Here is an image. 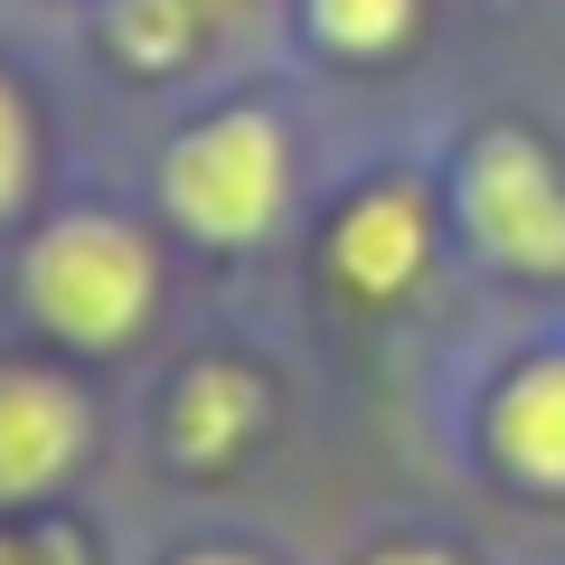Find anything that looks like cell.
I'll return each instance as SVG.
<instances>
[{"label": "cell", "mask_w": 565, "mask_h": 565, "mask_svg": "<svg viewBox=\"0 0 565 565\" xmlns=\"http://www.w3.org/2000/svg\"><path fill=\"white\" fill-rule=\"evenodd\" d=\"M20 302L66 349H132L161 302V264L122 217H57L20 255Z\"/></svg>", "instance_id": "1"}, {"label": "cell", "mask_w": 565, "mask_h": 565, "mask_svg": "<svg viewBox=\"0 0 565 565\" xmlns=\"http://www.w3.org/2000/svg\"><path fill=\"white\" fill-rule=\"evenodd\" d=\"M161 199L199 245H255V236H274L282 207H292V141H282V122L255 114V104L207 114V122H189V132L170 141Z\"/></svg>", "instance_id": "2"}, {"label": "cell", "mask_w": 565, "mask_h": 565, "mask_svg": "<svg viewBox=\"0 0 565 565\" xmlns=\"http://www.w3.org/2000/svg\"><path fill=\"white\" fill-rule=\"evenodd\" d=\"M462 226L509 274H565V180L527 132H481L462 151Z\"/></svg>", "instance_id": "3"}, {"label": "cell", "mask_w": 565, "mask_h": 565, "mask_svg": "<svg viewBox=\"0 0 565 565\" xmlns=\"http://www.w3.org/2000/svg\"><path fill=\"white\" fill-rule=\"evenodd\" d=\"M85 396L47 367H0V500H47L85 462Z\"/></svg>", "instance_id": "4"}, {"label": "cell", "mask_w": 565, "mask_h": 565, "mask_svg": "<svg viewBox=\"0 0 565 565\" xmlns=\"http://www.w3.org/2000/svg\"><path fill=\"white\" fill-rule=\"evenodd\" d=\"M424 255H434V226H424V199L415 189H359V199L340 207V226H330V282H340L349 302H367V311H386V302H405L424 282Z\"/></svg>", "instance_id": "5"}, {"label": "cell", "mask_w": 565, "mask_h": 565, "mask_svg": "<svg viewBox=\"0 0 565 565\" xmlns=\"http://www.w3.org/2000/svg\"><path fill=\"white\" fill-rule=\"evenodd\" d=\"M264 434V377L236 359H199L180 386H170L161 444L180 471H236V452Z\"/></svg>", "instance_id": "6"}, {"label": "cell", "mask_w": 565, "mask_h": 565, "mask_svg": "<svg viewBox=\"0 0 565 565\" xmlns=\"http://www.w3.org/2000/svg\"><path fill=\"white\" fill-rule=\"evenodd\" d=\"M490 462H500L509 481L565 500V349L556 359H527L519 377L490 396Z\"/></svg>", "instance_id": "7"}, {"label": "cell", "mask_w": 565, "mask_h": 565, "mask_svg": "<svg viewBox=\"0 0 565 565\" xmlns=\"http://www.w3.org/2000/svg\"><path fill=\"white\" fill-rule=\"evenodd\" d=\"M114 47H122V66H141V76H161V66H180L189 47H199V29H207V0H114Z\"/></svg>", "instance_id": "8"}, {"label": "cell", "mask_w": 565, "mask_h": 565, "mask_svg": "<svg viewBox=\"0 0 565 565\" xmlns=\"http://www.w3.org/2000/svg\"><path fill=\"white\" fill-rule=\"evenodd\" d=\"M415 29V0H311V39L340 57H386Z\"/></svg>", "instance_id": "9"}, {"label": "cell", "mask_w": 565, "mask_h": 565, "mask_svg": "<svg viewBox=\"0 0 565 565\" xmlns=\"http://www.w3.org/2000/svg\"><path fill=\"white\" fill-rule=\"evenodd\" d=\"M29 180H39V122H29L20 85L0 76V217L29 199Z\"/></svg>", "instance_id": "10"}, {"label": "cell", "mask_w": 565, "mask_h": 565, "mask_svg": "<svg viewBox=\"0 0 565 565\" xmlns=\"http://www.w3.org/2000/svg\"><path fill=\"white\" fill-rule=\"evenodd\" d=\"M0 565H76L66 537H0Z\"/></svg>", "instance_id": "11"}, {"label": "cell", "mask_w": 565, "mask_h": 565, "mask_svg": "<svg viewBox=\"0 0 565 565\" xmlns=\"http://www.w3.org/2000/svg\"><path fill=\"white\" fill-rule=\"evenodd\" d=\"M367 565H452L444 546H386V556H367Z\"/></svg>", "instance_id": "12"}, {"label": "cell", "mask_w": 565, "mask_h": 565, "mask_svg": "<svg viewBox=\"0 0 565 565\" xmlns=\"http://www.w3.org/2000/svg\"><path fill=\"white\" fill-rule=\"evenodd\" d=\"M180 565H255V556H180Z\"/></svg>", "instance_id": "13"}]
</instances>
